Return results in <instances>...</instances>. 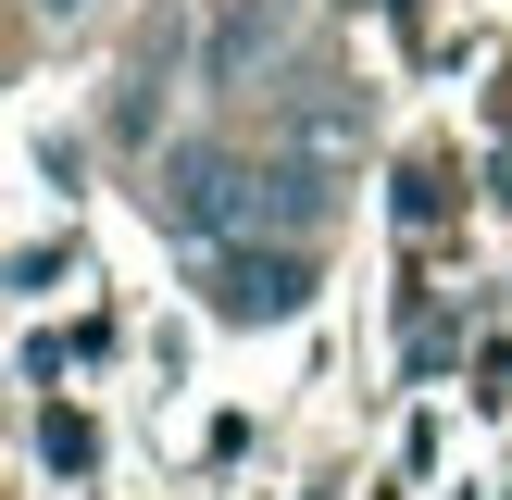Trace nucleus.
I'll return each mask as SVG.
<instances>
[{
  "label": "nucleus",
  "mask_w": 512,
  "mask_h": 500,
  "mask_svg": "<svg viewBox=\"0 0 512 500\" xmlns=\"http://www.w3.org/2000/svg\"><path fill=\"white\" fill-rule=\"evenodd\" d=\"M250 188H263V175L238 163V150H213V138H175L163 163H150V225H163V238H200V250H225L250 225Z\"/></svg>",
  "instance_id": "f257e3e1"
},
{
  "label": "nucleus",
  "mask_w": 512,
  "mask_h": 500,
  "mask_svg": "<svg viewBox=\"0 0 512 500\" xmlns=\"http://www.w3.org/2000/svg\"><path fill=\"white\" fill-rule=\"evenodd\" d=\"M300 300H313V250H300V238H275V250L225 238L213 250V313L225 325H288Z\"/></svg>",
  "instance_id": "f03ea898"
},
{
  "label": "nucleus",
  "mask_w": 512,
  "mask_h": 500,
  "mask_svg": "<svg viewBox=\"0 0 512 500\" xmlns=\"http://www.w3.org/2000/svg\"><path fill=\"white\" fill-rule=\"evenodd\" d=\"M275 50H288V13H263V0H250V13H225V38H213V88H250Z\"/></svg>",
  "instance_id": "7ed1b4c3"
},
{
  "label": "nucleus",
  "mask_w": 512,
  "mask_h": 500,
  "mask_svg": "<svg viewBox=\"0 0 512 500\" xmlns=\"http://www.w3.org/2000/svg\"><path fill=\"white\" fill-rule=\"evenodd\" d=\"M25 13H50V25H75V13H88V0H25Z\"/></svg>",
  "instance_id": "20e7f679"
}]
</instances>
